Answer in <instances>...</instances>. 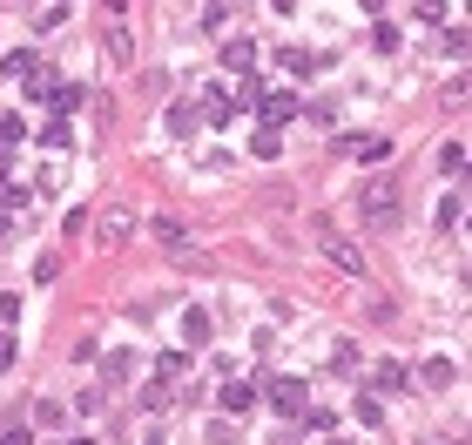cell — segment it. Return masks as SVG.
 I'll return each mask as SVG.
<instances>
[{
  "instance_id": "25",
  "label": "cell",
  "mask_w": 472,
  "mask_h": 445,
  "mask_svg": "<svg viewBox=\"0 0 472 445\" xmlns=\"http://www.w3.org/2000/svg\"><path fill=\"white\" fill-rule=\"evenodd\" d=\"M68 21V7H41V14H34V34H54Z\"/></svg>"
},
{
  "instance_id": "15",
  "label": "cell",
  "mask_w": 472,
  "mask_h": 445,
  "mask_svg": "<svg viewBox=\"0 0 472 445\" xmlns=\"http://www.w3.org/2000/svg\"><path fill=\"white\" fill-rule=\"evenodd\" d=\"M183 371H189V351H162V358H155V384L183 378Z\"/></svg>"
},
{
  "instance_id": "5",
  "label": "cell",
  "mask_w": 472,
  "mask_h": 445,
  "mask_svg": "<svg viewBox=\"0 0 472 445\" xmlns=\"http://www.w3.org/2000/svg\"><path fill=\"white\" fill-rule=\"evenodd\" d=\"M324 257H331V263H337V270H351V276L365 270V250L351 243V236H324Z\"/></svg>"
},
{
  "instance_id": "1",
  "label": "cell",
  "mask_w": 472,
  "mask_h": 445,
  "mask_svg": "<svg viewBox=\"0 0 472 445\" xmlns=\"http://www.w3.org/2000/svg\"><path fill=\"white\" fill-rule=\"evenodd\" d=\"M358 216H365L371 230H392V223H398V196H392V183H365V189H358Z\"/></svg>"
},
{
  "instance_id": "4",
  "label": "cell",
  "mask_w": 472,
  "mask_h": 445,
  "mask_svg": "<svg viewBox=\"0 0 472 445\" xmlns=\"http://www.w3.org/2000/svg\"><path fill=\"white\" fill-rule=\"evenodd\" d=\"M0 75H7V81H21V88H28V81L41 75V62H34V47H14V54H0Z\"/></svg>"
},
{
  "instance_id": "13",
  "label": "cell",
  "mask_w": 472,
  "mask_h": 445,
  "mask_svg": "<svg viewBox=\"0 0 472 445\" xmlns=\"http://www.w3.org/2000/svg\"><path fill=\"white\" fill-rule=\"evenodd\" d=\"M223 68L250 75V68H257V41H229V47H223Z\"/></svg>"
},
{
  "instance_id": "23",
  "label": "cell",
  "mask_w": 472,
  "mask_h": 445,
  "mask_svg": "<svg viewBox=\"0 0 472 445\" xmlns=\"http://www.w3.org/2000/svg\"><path fill=\"white\" fill-rule=\"evenodd\" d=\"M297 418H304L311 432H331V425H337V412H324V405H304V412H297Z\"/></svg>"
},
{
  "instance_id": "12",
  "label": "cell",
  "mask_w": 472,
  "mask_h": 445,
  "mask_svg": "<svg viewBox=\"0 0 472 445\" xmlns=\"http://www.w3.org/2000/svg\"><path fill=\"white\" fill-rule=\"evenodd\" d=\"M128 230H136V216H128V210H102V243H122Z\"/></svg>"
},
{
  "instance_id": "10",
  "label": "cell",
  "mask_w": 472,
  "mask_h": 445,
  "mask_svg": "<svg viewBox=\"0 0 472 445\" xmlns=\"http://www.w3.org/2000/svg\"><path fill=\"white\" fill-rule=\"evenodd\" d=\"M216 405H223L229 418H244L250 405H257V384H223V399H216Z\"/></svg>"
},
{
  "instance_id": "33",
  "label": "cell",
  "mask_w": 472,
  "mask_h": 445,
  "mask_svg": "<svg viewBox=\"0 0 472 445\" xmlns=\"http://www.w3.org/2000/svg\"><path fill=\"white\" fill-rule=\"evenodd\" d=\"M7 230H14V216H0V236H7Z\"/></svg>"
},
{
  "instance_id": "19",
  "label": "cell",
  "mask_w": 472,
  "mask_h": 445,
  "mask_svg": "<svg viewBox=\"0 0 472 445\" xmlns=\"http://www.w3.org/2000/svg\"><path fill=\"white\" fill-rule=\"evenodd\" d=\"M452 378H459V371L445 365V358H432V365H418V384H432V391H439V384H452Z\"/></svg>"
},
{
  "instance_id": "18",
  "label": "cell",
  "mask_w": 472,
  "mask_h": 445,
  "mask_svg": "<svg viewBox=\"0 0 472 445\" xmlns=\"http://www.w3.org/2000/svg\"><path fill=\"white\" fill-rule=\"evenodd\" d=\"M277 149H284V136H277V128H257V136H250V155H257V162H270Z\"/></svg>"
},
{
  "instance_id": "35",
  "label": "cell",
  "mask_w": 472,
  "mask_h": 445,
  "mask_svg": "<svg viewBox=\"0 0 472 445\" xmlns=\"http://www.w3.org/2000/svg\"><path fill=\"white\" fill-rule=\"evenodd\" d=\"M331 445H344V439H331Z\"/></svg>"
},
{
  "instance_id": "21",
  "label": "cell",
  "mask_w": 472,
  "mask_h": 445,
  "mask_svg": "<svg viewBox=\"0 0 472 445\" xmlns=\"http://www.w3.org/2000/svg\"><path fill=\"white\" fill-rule=\"evenodd\" d=\"M439 169H445V176L466 169V142H445V149H439Z\"/></svg>"
},
{
  "instance_id": "9",
  "label": "cell",
  "mask_w": 472,
  "mask_h": 445,
  "mask_svg": "<svg viewBox=\"0 0 472 445\" xmlns=\"http://www.w3.org/2000/svg\"><path fill=\"white\" fill-rule=\"evenodd\" d=\"M344 149L358 155V162H385V155H392V136H351Z\"/></svg>"
},
{
  "instance_id": "6",
  "label": "cell",
  "mask_w": 472,
  "mask_h": 445,
  "mask_svg": "<svg viewBox=\"0 0 472 445\" xmlns=\"http://www.w3.org/2000/svg\"><path fill=\"white\" fill-rule=\"evenodd\" d=\"M81 102H88V88H81V81H54V88H47V108H54L62 122H68V108H81Z\"/></svg>"
},
{
  "instance_id": "17",
  "label": "cell",
  "mask_w": 472,
  "mask_h": 445,
  "mask_svg": "<svg viewBox=\"0 0 472 445\" xmlns=\"http://www.w3.org/2000/svg\"><path fill=\"white\" fill-rule=\"evenodd\" d=\"M351 412H358V425H371V432H378L385 405H378V391H358V405H351Z\"/></svg>"
},
{
  "instance_id": "29",
  "label": "cell",
  "mask_w": 472,
  "mask_h": 445,
  "mask_svg": "<svg viewBox=\"0 0 472 445\" xmlns=\"http://www.w3.org/2000/svg\"><path fill=\"white\" fill-rule=\"evenodd\" d=\"M62 418H68V412H62V405H47V399H41V405H34V425H47V432H54V425H62Z\"/></svg>"
},
{
  "instance_id": "27",
  "label": "cell",
  "mask_w": 472,
  "mask_h": 445,
  "mask_svg": "<svg viewBox=\"0 0 472 445\" xmlns=\"http://www.w3.org/2000/svg\"><path fill=\"white\" fill-rule=\"evenodd\" d=\"M108 54H115V62H128V54H136V47H128V28H108Z\"/></svg>"
},
{
  "instance_id": "2",
  "label": "cell",
  "mask_w": 472,
  "mask_h": 445,
  "mask_svg": "<svg viewBox=\"0 0 472 445\" xmlns=\"http://www.w3.org/2000/svg\"><path fill=\"white\" fill-rule=\"evenodd\" d=\"M263 399H270V412L297 418V412L311 405V384H304V378H270V384H263Z\"/></svg>"
},
{
  "instance_id": "14",
  "label": "cell",
  "mask_w": 472,
  "mask_h": 445,
  "mask_svg": "<svg viewBox=\"0 0 472 445\" xmlns=\"http://www.w3.org/2000/svg\"><path fill=\"white\" fill-rule=\"evenodd\" d=\"M277 62H284V75H318V54L311 47H284Z\"/></svg>"
},
{
  "instance_id": "22",
  "label": "cell",
  "mask_w": 472,
  "mask_h": 445,
  "mask_svg": "<svg viewBox=\"0 0 472 445\" xmlns=\"http://www.w3.org/2000/svg\"><path fill=\"white\" fill-rule=\"evenodd\" d=\"M128 371H136V358H128V351H108L102 358V378H128Z\"/></svg>"
},
{
  "instance_id": "7",
  "label": "cell",
  "mask_w": 472,
  "mask_h": 445,
  "mask_svg": "<svg viewBox=\"0 0 472 445\" xmlns=\"http://www.w3.org/2000/svg\"><path fill=\"white\" fill-rule=\"evenodd\" d=\"M210 331H216L210 304H189V310H183V338H189V344H210Z\"/></svg>"
},
{
  "instance_id": "31",
  "label": "cell",
  "mask_w": 472,
  "mask_h": 445,
  "mask_svg": "<svg viewBox=\"0 0 472 445\" xmlns=\"http://www.w3.org/2000/svg\"><path fill=\"white\" fill-rule=\"evenodd\" d=\"M14 358H21V344H14V338H7V331H0V371L14 365Z\"/></svg>"
},
{
  "instance_id": "20",
  "label": "cell",
  "mask_w": 472,
  "mask_h": 445,
  "mask_svg": "<svg viewBox=\"0 0 472 445\" xmlns=\"http://www.w3.org/2000/svg\"><path fill=\"white\" fill-rule=\"evenodd\" d=\"M459 216H466V189H452V196H445V202H439V230H452Z\"/></svg>"
},
{
  "instance_id": "32",
  "label": "cell",
  "mask_w": 472,
  "mask_h": 445,
  "mask_svg": "<svg viewBox=\"0 0 472 445\" xmlns=\"http://www.w3.org/2000/svg\"><path fill=\"white\" fill-rule=\"evenodd\" d=\"M7 162H14V149H0V183H7Z\"/></svg>"
},
{
  "instance_id": "28",
  "label": "cell",
  "mask_w": 472,
  "mask_h": 445,
  "mask_svg": "<svg viewBox=\"0 0 472 445\" xmlns=\"http://www.w3.org/2000/svg\"><path fill=\"white\" fill-rule=\"evenodd\" d=\"M169 405V384H142V412H162Z\"/></svg>"
},
{
  "instance_id": "26",
  "label": "cell",
  "mask_w": 472,
  "mask_h": 445,
  "mask_svg": "<svg viewBox=\"0 0 472 445\" xmlns=\"http://www.w3.org/2000/svg\"><path fill=\"white\" fill-rule=\"evenodd\" d=\"M21 136H28V128H21V115H0V149H14Z\"/></svg>"
},
{
  "instance_id": "34",
  "label": "cell",
  "mask_w": 472,
  "mask_h": 445,
  "mask_svg": "<svg viewBox=\"0 0 472 445\" xmlns=\"http://www.w3.org/2000/svg\"><path fill=\"white\" fill-rule=\"evenodd\" d=\"M75 445H95V439H75Z\"/></svg>"
},
{
  "instance_id": "3",
  "label": "cell",
  "mask_w": 472,
  "mask_h": 445,
  "mask_svg": "<svg viewBox=\"0 0 472 445\" xmlns=\"http://www.w3.org/2000/svg\"><path fill=\"white\" fill-rule=\"evenodd\" d=\"M290 115H297V95H284V88H263L257 95V128H284Z\"/></svg>"
},
{
  "instance_id": "24",
  "label": "cell",
  "mask_w": 472,
  "mask_h": 445,
  "mask_svg": "<svg viewBox=\"0 0 472 445\" xmlns=\"http://www.w3.org/2000/svg\"><path fill=\"white\" fill-rule=\"evenodd\" d=\"M21 202H28V183H0V216L21 210Z\"/></svg>"
},
{
  "instance_id": "11",
  "label": "cell",
  "mask_w": 472,
  "mask_h": 445,
  "mask_svg": "<svg viewBox=\"0 0 472 445\" xmlns=\"http://www.w3.org/2000/svg\"><path fill=\"white\" fill-rule=\"evenodd\" d=\"M196 128H203L196 102H176V108H169V136H196Z\"/></svg>"
},
{
  "instance_id": "8",
  "label": "cell",
  "mask_w": 472,
  "mask_h": 445,
  "mask_svg": "<svg viewBox=\"0 0 472 445\" xmlns=\"http://www.w3.org/2000/svg\"><path fill=\"white\" fill-rule=\"evenodd\" d=\"M196 115H203V122H210V128H223L229 115H236V102H229V95H216V88H210V95H203V102H196Z\"/></svg>"
},
{
  "instance_id": "16",
  "label": "cell",
  "mask_w": 472,
  "mask_h": 445,
  "mask_svg": "<svg viewBox=\"0 0 472 445\" xmlns=\"http://www.w3.org/2000/svg\"><path fill=\"white\" fill-rule=\"evenodd\" d=\"M75 142V128L62 122V115H47V128H41V149H68Z\"/></svg>"
},
{
  "instance_id": "30",
  "label": "cell",
  "mask_w": 472,
  "mask_h": 445,
  "mask_svg": "<svg viewBox=\"0 0 472 445\" xmlns=\"http://www.w3.org/2000/svg\"><path fill=\"white\" fill-rule=\"evenodd\" d=\"M0 445H34V432L28 425H7V432H0Z\"/></svg>"
}]
</instances>
